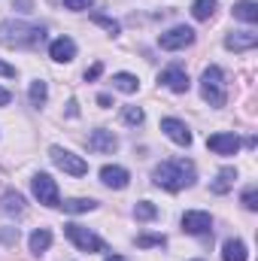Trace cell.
Instances as JSON below:
<instances>
[{
	"label": "cell",
	"mask_w": 258,
	"mask_h": 261,
	"mask_svg": "<svg viewBox=\"0 0 258 261\" xmlns=\"http://www.w3.org/2000/svg\"><path fill=\"white\" fill-rule=\"evenodd\" d=\"M152 182L164 192H183L194 182V164L189 158H173V161H161L152 170Z\"/></svg>",
	"instance_id": "6da1fadb"
},
{
	"label": "cell",
	"mask_w": 258,
	"mask_h": 261,
	"mask_svg": "<svg viewBox=\"0 0 258 261\" xmlns=\"http://www.w3.org/2000/svg\"><path fill=\"white\" fill-rule=\"evenodd\" d=\"M46 37L43 28L28 24V21H0V46L9 49H34Z\"/></svg>",
	"instance_id": "7a4b0ae2"
},
{
	"label": "cell",
	"mask_w": 258,
	"mask_h": 261,
	"mask_svg": "<svg viewBox=\"0 0 258 261\" xmlns=\"http://www.w3.org/2000/svg\"><path fill=\"white\" fill-rule=\"evenodd\" d=\"M200 97L210 103V107H225L228 100V88H225V73L219 67H207L203 76H200Z\"/></svg>",
	"instance_id": "3957f363"
},
{
	"label": "cell",
	"mask_w": 258,
	"mask_h": 261,
	"mask_svg": "<svg viewBox=\"0 0 258 261\" xmlns=\"http://www.w3.org/2000/svg\"><path fill=\"white\" fill-rule=\"evenodd\" d=\"M64 234L73 240V246L82 249V252H107V243H104L94 231H88V228H82V225H76V222L64 225Z\"/></svg>",
	"instance_id": "277c9868"
},
{
	"label": "cell",
	"mask_w": 258,
	"mask_h": 261,
	"mask_svg": "<svg viewBox=\"0 0 258 261\" xmlns=\"http://www.w3.org/2000/svg\"><path fill=\"white\" fill-rule=\"evenodd\" d=\"M49 158L55 161V167H61L64 173H70V176H85V173H88V161L79 158V155H73L70 149L52 146V149H49Z\"/></svg>",
	"instance_id": "5b68a950"
},
{
	"label": "cell",
	"mask_w": 258,
	"mask_h": 261,
	"mask_svg": "<svg viewBox=\"0 0 258 261\" xmlns=\"http://www.w3.org/2000/svg\"><path fill=\"white\" fill-rule=\"evenodd\" d=\"M31 189H34V197L46 206H61V195H58V186L49 173H34L31 179Z\"/></svg>",
	"instance_id": "8992f818"
},
{
	"label": "cell",
	"mask_w": 258,
	"mask_h": 261,
	"mask_svg": "<svg viewBox=\"0 0 258 261\" xmlns=\"http://www.w3.org/2000/svg\"><path fill=\"white\" fill-rule=\"evenodd\" d=\"M194 43V31L189 24H176V28H170L167 34H161L158 37V46L161 49H167V52H176V49H186V46H192Z\"/></svg>",
	"instance_id": "52a82bcc"
},
{
	"label": "cell",
	"mask_w": 258,
	"mask_h": 261,
	"mask_svg": "<svg viewBox=\"0 0 258 261\" xmlns=\"http://www.w3.org/2000/svg\"><path fill=\"white\" fill-rule=\"evenodd\" d=\"M183 231L192 234V237H203V234H210V231H213V219H210V213L189 210V213L183 216Z\"/></svg>",
	"instance_id": "ba28073f"
},
{
	"label": "cell",
	"mask_w": 258,
	"mask_h": 261,
	"mask_svg": "<svg viewBox=\"0 0 258 261\" xmlns=\"http://www.w3.org/2000/svg\"><path fill=\"white\" fill-rule=\"evenodd\" d=\"M88 149H91V152H100V155H113V152L119 149V137L107 128H97L88 137Z\"/></svg>",
	"instance_id": "9c48e42d"
},
{
	"label": "cell",
	"mask_w": 258,
	"mask_h": 261,
	"mask_svg": "<svg viewBox=\"0 0 258 261\" xmlns=\"http://www.w3.org/2000/svg\"><path fill=\"white\" fill-rule=\"evenodd\" d=\"M158 82L161 85H167L170 91H176V94H186L189 91V73L183 70V67H167V70H161V76H158Z\"/></svg>",
	"instance_id": "30bf717a"
},
{
	"label": "cell",
	"mask_w": 258,
	"mask_h": 261,
	"mask_svg": "<svg viewBox=\"0 0 258 261\" xmlns=\"http://www.w3.org/2000/svg\"><path fill=\"white\" fill-rule=\"evenodd\" d=\"M207 146H210L216 155H237L243 143H240L237 134H213V137L207 140Z\"/></svg>",
	"instance_id": "8fae6325"
},
{
	"label": "cell",
	"mask_w": 258,
	"mask_h": 261,
	"mask_svg": "<svg viewBox=\"0 0 258 261\" xmlns=\"http://www.w3.org/2000/svg\"><path fill=\"white\" fill-rule=\"evenodd\" d=\"M161 130L176 143V146H192V130L179 119H161Z\"/></svg>",
	"instance_id": "7c38bea8"
},
{
	"label": "cell",
	"mask_w": 258,
	"mask_h": 261,
	"mask_svg": "<svg viewBox=\"0 0 258 261\" xmlns=\"http://www.w3.org/2000/svg\"><path fill=\"white\" fill-rule=\"evenodd\" d=\"M100 179H104V186H110V189H128L131 173L125 167H119V164H104V167H100Z\"/></svg>",
	"instance_id": "4fadbf2b"
},
{
	"label": "cell",
	"mask_w": 258,
	"mask_h": 261,
	"mask_svg": "<svg viewBox=\"0 0 258 261\" xmlns=\"http://www.w3.org/2000/svg\"><path fill=\"white\" fill-rule=\"evenodd\" d=\"M49 58L58 61V64H70V61L76 58V43H73L70 37H58V40H52V46H49Z\"/></svg>",
	"instance_id": "5bb4252c"
},
{
	"label": "cell",
	"mask_w": 258,
	"mask_h": 261,
	"mask_svg": "<svg viewBox=\"0 0 258 261\" xmlns=\"http://www.w3.org/2000/svg\"><path fill=\"white\" fill-rule=\"evenodd\" d=\"M225 46L234 49V52H249V49L258 46V34L255 31H234V34L225 37Z\"/></svg>",
	"instance_id": "9a60e30c"
},
{
	"label": "cell",
	"mask_w": 258,
	"mask_h": 261,
	"mask_svg": "<svg viewBox=\"0 0 258 261\" xmlns=\"http://www.w3.org/2000/svg\"><path fill=\"white\" fill-rule=\"evenodd\" d=\"M234 18H240L246 24H255L258 21V3L255 0H237L234 3Z\"/></svg>",
	"instance_id": "2e32d148"
},
{
	"label": "cell",
	"mask_w": 258,
	"mask_h": 261,
	"mask_svg": "<svg viewBox=\"0 0 258 261\" xmlns=\"http://www.w3.org/2000/svg\"><path fill=\"white\" fill-rule=\"evenodd\" d=\"M234 179H237V170H234V167H222L219 176H216V182H213L210 189H213L216 195H228L231 186H234Z\"/></svg>",
	"instance_id": "e0dca14e"
},
{
	"label": "cell",
	"mask_w": 258,
	"mask_h": 261,
	"mask_svg": "<svg viewBox=\"0 0 258 261\" xmlns=\"http://www.w3.org/2000/svg\"><path fill=\"white\" fill-rule=\"evenodd\" d=\"M28 243H31V252H34V255H43V252L52 246V231H49V228H37Z\"/></svg>",
	"instance_id": "ac0fdd59"
},
{
	"label": "cell",
	"mask_w": 258,
	"mask_h": 261,
	"mask_svg": "<svg viewBox=\"0 0 258 261\" xmlns=\"http://www.w3.org/2000/svg\"><path fill=\"white\" fill-rule=\"evenodd\" d=\"M222 258L225 261H246L249 258L246 243H243V240H225V246H222Z\"/></svg>",
	"instance_id": "d6986e66"
},
{
	"label": "cell",
	"mask_w": 258,
	"mask_h": 261,
	"mask_svg": "<svg viewBox=\"0 0 258 261\" xmlns=\"http://www.w3.org/2000/svg\"><path fill=\"white\" fill-rule=\"evenodd\" d=\"M216 6H219V0H194L192 15L197 18V21H210V18L216 15Z\"/></svg>",
	"instance_id": "ffe728a7"
},
{
	"label": "cell",
	"mask_w": 258,
	"mask_h": 261,
	"mask_svg": "<svg viewBox=\"0 0 258 261\" xmlns=\"http://www.w3.org/2000/svg\"><path fill=\"white\" fill-rule=\"evenodd\" d=\"M113 85H116L119 91H125V94H134V91L140 88V79H137L134 73H116V76H113Z\"/></svg>",
	"instance_id": "44dd1931"
},
{
	"label": "cell",
	"mask_w": 258,
	"mask_h": 261,
	"mask_svg": "<svg viewBox=\"0 0 258 261\" xmlns=\"http://www.w3.org/2000/svg\"><path fill=\"white\" fill-rule=\"evenodd\" d=\"M67 213H91L94 206H97V200H91V197H70L61 203Z\"/></svg>",
	"instance_id": "7402d4cb"
},
{
	"label": "cell",
	"mask_w": 258,
	"mask_h": 261,
	"mask_svg": "<svg viewBox=\"0 0 258 261\" xmlns=\"http://www.w3.org/2000/svg\"><path fill=\"white\" fill-rule=\"evenodd\" d=\"M3 210L6 213H24V197L18 195V192H3Z\"/></svg>",
	"instance_id": "603a6c76"
},
{
	"label": "cell",
	"mask_w": 258,
	"mask_h": 261,
	"mask_svg": "<svg viewBox=\"0 0 258 261\" xmlns=\"http://www.w3.org/2000/svg\"><path fill=\"white\" fill-rule=\"evenodd\" d=\"M28 94H31V103H34V107H43L46 97H49V88H46L43 79H37V82H31V91H28Z\"/></svg>",
	"instance_id": "cb8c5ba5"
},
{
	"label": "cell",
	"mask_w": 258,
	"mask_h": 261,
	"mask_svg": "<svg viewBox=\"0 0 258 261\" xmlns=\"http://www.w3.org/2000/svg\"><path fill=\"white\" fill-rule=\"evenodd\" d=\"M134 216H137L140 222H152V219L158 216V206H155V203H149V200H140V203L134 206Z\"/></svg>",
	"instance_id": "d4e9b609"
},
{
	"label": "cell",
	"mask_w": 258,
	"mask_h": 261,
	"mask_svg": "<svg viewBox=\"0 0 258 261\" xmlns=\"http://www.w3.org/2000/svg\"><path fill=\"white\" fill-rule=\"evenodd\" d=\"M122 119H125V125H131V128H137V125H143V110L140 107H125L122 110Z\"/></svg>",
	"instance_id": "484cf974"
},
{
	"label": "cell",
	"mask_w": 258,
	"mask_h": 261,
	"mask_svg": "<svg viewBox=\"0 0 258 261\" xmlns=\"http://www.w3.org/2000/svg\"><path fill=\"white\" fill-rule=\"evenodd\" d=\"M91 21H94V24H100V28H104L107 34H113V37L122 31V28H119V21H116V18H107V15H91Z\"/></svg>",
	"instance_id": "4316f807"
},
{
	"label": "cell",
	"mask_w": 258,
	"mask_h": 261,
	"mask_svg": "<svg viewBox=\"0 0 258 261\" xmlns=\"http://www.w3.org/2000/svg\"><path fill=\"white\" fill-rule=\"evenodd\" d=\"M167 240L161 237V234H143V237H137V246H143V249H149V246H164Z\"/></svg>",
	"instance_id": "83f0119b"
},
{
	"label": "cell",
	"mask_w": 258,
	"mask_h": 261,
	"mask_svg": "<svg viewBox=\"0 0 258 261\" xmlns=\"http://www.w3.org/2000/svg\"><path fill=\"white\" fill-rule=\"evenodd\" d=\"M243 206H246L249 213H255V210H258V189H255V186H249V189L243 192Z\"/></svg>",
	"instance_id": "f1b7e54d"
},
{
	"label": "cell",
	"mask_w": 258,
	"mask_h": 261,
	"mask_svg": "<svg viewBox=\"0 0 258 261\" xmlns=\"http://www.w3.org/2000/svg\"><path fill=\"white\" fill-rule=\"evenodd\" d=\"M94 0H64V6L67 9H73V12H82V9H88Z\"/></svg>",
	"instance_id": "f546056e"
},
{
	"label": "cell",
	"mask_w": 258,
	"mask_h": 261,
	"mask_svg": "<svg viewBox=\"0 0 258 261\" xmlns=\"http://www.w3.org/2000/svg\"><path fill=\"white\" fill-rule=\"evenodd\" d=\"M100 73H104V64H100V61H97V64H91L88 70H85V82H94Z\"/></svg>",
	"instance_id": "4dcf8cb0"
},
{
	"label": "cell",
	"mask_w": 258,
	"mask_h": 261,
	"mask_svg": "<svg viewBox=\"0 0 258 261\" xmlns=\"http://www.w3.org/2000/svg\"><path fill=\"white\" fill-rule=\"evenodd\" d=\"M0 76L12 79V76H15V67H9V64H3V61H0Z\"/></svg>",
	"instance_id": "1f68e13d"
},
{
	"label": "cell",
	"mask_w": 258,
	"mask_h": 261,
	"mask_svg": "<svg viewBox=\"0 0 258 261\" xmlns=\"http://www.w3.org/2000/svg\"><path fill=\"white\" fill-rule=\"evenodd\" d=\"M9 100H12V94L6 88H0V107H9Z\"/></svg>",
	"instance_id": "d6a6232c"
},
{
	"label": "cell",
	"mask_w": 258,
	"mask_h": 261,
	"mask_svg": "<svg viewBox=\"0 0 258 261\" xmlns=\"http://www.w3.org/2000/svg\"><path fill=\"white\" fill-rule=\"evenodd\" d=\"M97 103H100V107H110L113 100H110V94H100V97H97Z\"/></svg>",
	"instance_id": "836d02e7"
},
{
	"label": "cell",
	"mask_w": 258,
	"mask_h": 261,
	"mask_svg": "<svg viewBox=\"0 0 258 261\" xmlns=\"http://www.w3.org/2000/svg\"><path fill=\"white\" fill-rule=\"evenodd\" d=\"M107 261H128V258H122V255H110Z\"/></svg>",
	"instance_id": "e575fe53"
}]
</instances>
